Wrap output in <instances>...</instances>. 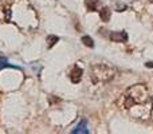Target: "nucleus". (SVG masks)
<instances>
[{
  "label": "nucleus",
  "instance_id": "f03ea898",
  "mask_svg": "<svg viewBox=\"0 0 153 134\" xmlns=\"http://www.w3.org/2000/svg\"><path fill=\"white\" fill-rule=\"evenodd\" d=\"M116 76V70L108 64H94L91 66L90 78L93 83H108Z\"/></svg>",
  "mask_w": 153,
  "mask_h": 134
},
{
  "label": "nucleus",
  "instance_id": "f257e3e1",
  "mask_svg": "<svg viewBox=\"0 0 153 134\" xmlns=\"http://www.w3.org/2000/svg\"><path fill=\"white\" fill-rule=\"evenodd\" d=\"M148 103H152L151 97H149L148 89L144 84H134L129 87L125 94L124 106L125 109H130L133 106H145Z\"/></svg>",
  "mask_w": 153,
  "mask_h": 134
},
{
  "label": "nucleus",
  "instance_id": "f8f14e48",
  "mask_svg": "<svg viewBox=\"0 0 153 134\" xmlns=\"http://www.w3.org/2000/svg\"><path fill=\"white\" fill-rule=\"evenodd\" d=\"M149 1H151V3H153V0H149Z\"/></svg>",
  "mask_w": 153,
  "mask_h": 134
},
{
  "label": "nucleus",
  "instance_id": "423d86ee",
  "mask_svg": "<svg viewBox=\"0 0 153 134\" xmlns=\"http://www.w3.org/2000/svg\"><path fill=\"white\" fill-rule=\"evenodd\" d=\"M100 16H101V19H102L103 21H109L110 20V16H111V11H110V8H108V7H103L102 10L100 11Z\"/></svg>",
  "mask_w": 153,
  "mask_h": 134
},
{
  "label": "nucleus",
  "instance_id": "20e7f679",
  "mask_svg": "<svg viewBox=\"0 0 153 134\" xmlns=\"http://www.w3.org/2000/svg\"><path fill=\"white\" fill-rule=\"evenodd\" d=\"M110 40L111 42H126L128 40V34L125 31H120V32H111L110 34Z\"/></svg>",
  "mask_w": 153,
  "mask_h": 134
},
{
  "label": "nucleus",
  "instance_id": "1a4fd4ad",
  "mask_svg": "<svg viewBox=\"0 0 153 134\" xmlns=\"http://www.w3.org/2000/svg\"><path fill=\"white\" fill-rule=\"evenodd\" d=\"M82 43H83L85 46H87V47H90V48L94 47V42H93V39L90 36H82Z\"/></svg>",
  "mask_w": 153,
  "mask_h": 134
},
{
  "label": "nucleus",
  "instance_id": "0eeeda50",
  "mask_svg": "<svg viewBox=\"0 0 153 134\" xmlns=\"http://www.w3.org/2000/svg\"><path fill=\"white\" fill-rule=\"evenodd\" d=\"M85 4H86L87 10H89L90 12H93V11H97L98 0H86V1H85Z\"/></svg>",
  "mask_w": 153,
  "mask_h": 134
},
{
  "label": "nucleus",
  "instance_id": "9d476101",
  "mask_svg": "<svg viewBox=\"0 0 153 134\" xmlns=\"http://www.w3.org/2000/svg\"><path fill=\"white\" fill-rule=\"evenodd\" d=\"M5 67H12V66H11V64H8L7 59H4V58H1V56H0V70H1V68H5Z\"/></svg>",
  "mask_w": 153,
  "mask_h": 134
},
{
  "label": "nucleus",
  "instance_id": "9b49d317",
  "mask_svg": "<svg viewBox=\"0 0 153 134\" xmlns=\"http://www.w3.org/2000/svg\"><path fill=\"white\" fill-rule=\"evenodd\" d=\"M145 66H146V67H149V68H153V62H146Z\"/></svg>",
  "mask_w": 153,
  "mask_h": 134
},
{
  "label": "nucleus",
  "instance_id": "7ed1b4c3",
  "mask_svg": "<svg viewBox=\"0 0 153 134\" xmlns=\"http://www.w3.org/2000/svg\"><path fill=\"white\" fill-rule=\"evenodd\" d=\"M82 75H83V70L78 66H74L73 71L70 73V79H71L73 83H79L82 79Z\"/></svg>",
  "mask_w": 153,
  "mask_h": 134
},
{
  "label": "nucleus",
  "instance_id": "39448f33",
  "mask_svg": "<svg viewBox=\"0 0 153 134\" xmlns=\"http://www.w3.org/2000/svg\"><path fill=\"white\" fill-rule=\"evenodd\" d=\"M71 133L73 134H78V133H83V134H87L89 133V130H87V127H86V121H82L81 124L78 125V126L75 127V129H73L71 130Z\"/></svg>",
  "mask_w": 153,
  "mask_h": 134
},
{
  "label": "nucleus",
  "instance_id": "6e6552de",
  "mask_svg": "<svg viewBox=\"0 0 153 134\" xmlns=\"http://www.w3.org/2000/svg\"><path fill=\"white\" fill-rule=\"evenodd\" d=\"M58 42H59V38L55 36V35H48V36H47V43H48L47 47L48 48H51L54 44H55V43H58Z\"/></svg>",
  "mask_w": 153,
  "mask_h": 134
}]
</instances>
